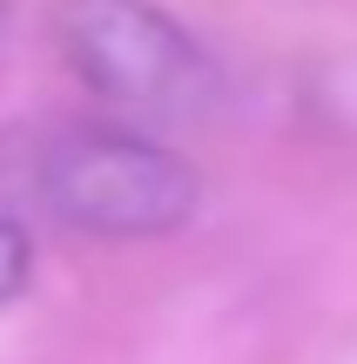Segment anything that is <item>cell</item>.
Segmentation results:
<instances>
[{
	"label": "cell",
	"mask_w": 357,
	"mask_h": 364,
	"mask_svg": "<svg viewBox=\"0 0 357 364\" xmlns=\"http://www.w3.org/2000/svg\"><path fill=\"white\" fill-rule=\"evenodd\" d=\"M27 277H34V243H27L21 223L0 216V311H7V304L27 290Z\"/></svg>",
	"instance_id": "3957f363"
},
{
	"label": "cell",
	"mask_w": 357,
	"mask_h": 364,
	"mask_svg": "<svg viewBox=\"0 0 357 364\" xmlns=\"http://www.w3.org/2000/svg\"><path fill=\"white\" fill-rule=\"evenodd\" d=\"M40 203L81 236L142 243L196 216L202 182L175 149L135 129H67L40 149Z\"/></svg>",
	"instance_id": "7a4b0ae2"
},
{
	"label": "cell",
	"mask_w": 357,
	"mask_h": 364,
	"mask_svg": "<svg viewBox=\"0 0 357 364\" xmlns=\"http://www.w3.org/2000/svg\"><path fill=\"white\" fill-rule=\"evenodd\" d=\"M54 41L108 108L142 122H189L223 88L202 41L148 0H61Z\"/></svg>",
	"instance_id": "6da1fadb"
}]
</instances>
